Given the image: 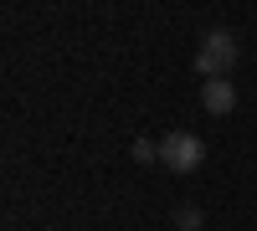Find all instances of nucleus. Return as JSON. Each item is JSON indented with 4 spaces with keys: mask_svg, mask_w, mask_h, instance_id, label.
<instances>
[{
    "mask_svg": "<svg viewBox=\"0 0 257 231\" xmlns=\"http://www.w3.org/2000/svg\"><path fill=\"white\" fill-rule=\"evenodd\" d=\"M237 57H242V47H237V36L231 31H206L201 36V47H196V72L211 82V77H226L231 67H237Z\"/></svg>",
    "mask_w": 257,
    "mask_h": 231,
    "instance_id": "1",
    "label": "nucleus"
},
{
    "mask_svg": "<svg viewBox=\"0 0 257 231\" xmlns=\"http://www.w3.org/2000/svg\"><path fill=\"white\" fill-rule=\"evenodd\" d=\"M201 159H206V144H201L196 134L175 129V134H165V139H160V164H165V170L190 175V170H201Z\"/></svg>",
    "mask_w": 257,
    "mask_h": 231,
    "instance_id": "2",
    "label": "nucleus"
},
{
    "mask_svg": "<svg viewBox=\"0 0 257 231\" xmlns=\"http://www.w3.org/2000/svg\"><path fill=\"white\" fill-rule=\"evenodd\" d=\"M201 103H206V113H231L237 108V82H226V77L201 82Z\"/></svg>",
    "mask_w": 257,
    "mask_h": 231,
    "instance_id": "3",
    "label": "nucleus"
},
{
    "mask_svg": "<svg viewBox=\"0 0 257 231\" xmlns=\"http://www.w3.org/2000/svg\"><path fill=\"white\" fill-rule=\"evenodd\" d=\"M175 221H180V226H185V231H201V211H196V205H185V211H180V216H175Z\"/></svg>",
    "mask_w": 257,
    "mask_h": 231,
    "instance_id": "4",
    "label": "nucleus"
},
{
    "mask_svg": "<svg viewBox=\"0 0 257 231\" xmlns=\"http://www.w3.org/2000/svg\"><path fill=\"white\" fill-rule=\"evenodd\" d=\"M155 154H160V149H155L149 139H139V144H134V159H155Z\"/></svg>",
    "mask_w": 257,
    "mask_h": 231,
    "instance_id": "5",
    "label": "nucleus"
}]
</instances>
